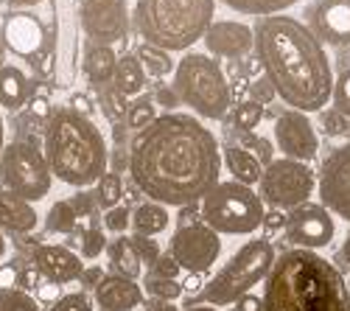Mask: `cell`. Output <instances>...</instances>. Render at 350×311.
Instances as JSON below:
<instances>
[{
  "mask_svg": "<svg viewBox=\"0 0 350 311\" xmlns=\"http://www.w3.org/2000/svg\"><path fill=\"white\" fill-rule=\"evenodd\" d=\"M109 264H112L115 275H124L129 280H135L140 275V258L132 247V239H118L109 244Z\"/></svg>",
  "mask_w": 350,
  "mask_h": 311,
  "instance_id": "27",
  "label": "cell"
},
{
  "mask_svg": "<svg viewBox=\"0 0 350 311\" xmlns=\"http://www.w3.org/2000/svg\"><path fill=\"white\" fill-rule=\"evenodd\" d=\"M132 224V211L129 208H112V211H104V228L109 233H124Z\"/></svg>",
  "mask_w": 350,
  "mask_h": 311,
  "instance_id": "42",
  "label": "cell"
},
{
  "mask_svg": "<svg viewBox=\"0 0 350 311\" xmlns=\"http://www.w3.org/2000/svg\"><path fill=\"white\" fill-rule=\"evenodd\" d=\"M48 311H93V306L84 292H70V295H62L59 300H53Z\"/></svg>",
  "mask_w": 350,
  "mask_h": 311,
  "instance_id": "41",
  "label": "cell"
},
{
  "mask_svg": "<svg viewBox=\"0 0 350 311\" xmlns=\"http://www.w3.org/2000/svg\"><path fill=\"white\" fill-rule=\"evenodd\" d=\"M224 163H227V172L236 177V182H241V185L260 182V174H264L260 163L247 149H241L239 144H227L224 146Z\"/></svg>",
  "mask_w": 350,
  "mask_h": 311,
  "instance_id": "24",
  "label": "cell"
},
{
  "mask_svg": "<svg viewBox=\"0 0 350 311\" xmlns=\"http://www.w3.org/2000/svg\"><path fill=\"white\" fill-rule=\"evenodd\" d=\"M115 65H118V56L109 45H98V42H90L84 51V76L90 79L96 87H109L112 84V76H115Z\"/></svg>",
  "mask_w": 350,
  "mask_h": 311,
  "instance_id": "22",
  "label": "cell"
},
{
  "mask_svg": "<svg viewBox=\"0 0 350 311\" xmlns=\"http://www.w3.org/2000/svg\"><path fill=\"white\" fill-rule=\"evenodd\" d=\"M174 90L202 118L221 121L230 109V84L216 59L205 53H188L174 70Z\"/></svg>",
  "mask_w": 350,
  "mask_h": 311,
  "instance_id": "7",
  "label": "cell"
},
{
  "mask_svg": "<svg viewBox=\"0 0 350 311\" xmlns=\"http://www.w3.org/2000/svg\"><path fill=\"white\" fill-rule=\"evenodd\" d=\"M79 20L84 34L98 45L121 42L129 34V9L126 0H81Z\"/></svg>",
  "mask_w": 350,
  "mask_h": 311,
  "instance_id": "12",
  "label": "cell"
},
{
  "mask_svg": "<svg viewBox=\"0 0 350 311\" xmlns=\"http://www.w3.org/2000/svg\"><path fill=\"white\" fill-rule=\"evenodd\" d=\"M260 118H264V107L250 98V101H241L236 107V112H232V126L239 132H252L260 124Z\"/></svg>",
  "mask_w": 350,
  "mask_h": 311,
  "instance_id": "33",
  "label": "cell"
},
{
  "mask_svg": "<svg viewBox=\"0 0 350 311\" xmlns=\"http://www.w3.org/2000/svg\"><path fill=\"white\" fill-rule=\"evenodd\" d=\"M168 252L180 264V269H188L191 275H202L216 264L221 252V241H219V233L211 230L205 221H193L177 228V233L171 236Z\"/></svg>",
  "mask_w": 350,
  "mask_h": 311,
  "instance_id": "11",
  "label": "cell"
},
{
  "mask_svg": "<svg viewBox=\"0 0 350 311\" xmlns=\"http://www.w3.org/2000/svg\"><path fill=\"white\" fill-rule=\"evenodd\" d=\"M37 228V211L31 208V202L20 200L12 191H0V230L9 233H31Z\"/></svg>",
  "mask_w": 350,
  "mask_h": 311,
  "instance_id": "21",
  "label": "cell"
},
{
  "mask_svg": "<svg viewBox=\"0 0 350 311\" xmlns=\"http://www.w3.org/2000/svg\"><path fill=\"white\" fill-rule=\"evenodd\" d=\"M221 3H227L230 9H236V12H244V14H267V17H272L275 12H283L288 6H295L297 0H221Z\"/></svg>",
  "mask_w": 350,
  "mask_h": 311,
  "instance_id": "30",
  "label": "cell"
},
{
  "mask_svg": "<svg viewBox=\"0 0 350 311\" xmlns=\"http://www.w3.org/2000/svg\"><path fill=\"white\" fill-rule=\"evenodd\" d=\"M275 140L283 149V154L297 163L314 160L317 149H319V137H317L311 121L306 118V112H297V109H288L275 118Z\"/></svg>",
  "mask_w": 350,
  "mask_h": 311,
  "instance_id": "16",
  "label": "cell"
},
{
  "mask_svg": "<svg viewBox=\"0 0 350 311\" xmlns=\"http://www.w3.org/2000/svg\"><path fill=\"white\" fill-rule=\"evenodd\" d=\"M185 311H219L216 306H188Z\"/></svg>",
  "mask_w": 350,
  "mask_h": 311,
  "instance_id": "58",
  "label": "cell"
},
{
  "mask_svg": "<svg viewBox=\"0 0 350 311\" xmlns=\"http://www.w3.org/2000/svg\"><path fill=\"white\" fill-rule=\"evenodd\" d=\"M101 278H104V272H101L98 267H90V269H84V272H81L79 280H81V286H84V289H96V286L101 284Z\"/></svg>",
  "mask_w": 350,
  "mask_h": 311,
  "instance_id": "50",
  "label": "cell"
},
{
  "mask_svg": "<svg viewBox=\"0 0 350 311\" xmlns=\"http://www.w3.org/2000/svg\"><path fill=\"white\" fill-rule=\"evenodd\" d=\"M3 42L17 56H25V59L34 62V65H37V56L48 45L42 23L34 14H25V12H17V14H12L6 20V25H3Z\"/></svg>",
  "mask_w": 350,
  "mask_h": 311,
  "instance_id": "18",
  "label": "cell"
},
{
  "mask_svg": "<svg viewBox=\"0 0 350 311\" xmlns=\"http://www.w3.org/2000/svg\"><path fill=\"white\" fill-rule=\"evenodd\" d=\"M205 45L211 53L224 56V59H236L255 48V34L252 28L244 23H232V20H219L208 28Z\"/></svg>",
  "mask_w": 350,
  "mask_h": 311,
  "instance_id": "19",
  "label": "cell"
},
{
  "mask_svg": "<svg viewBox=\"0 0 350 311\" xmlns=\"http://www.w3.org/2000/svg\"><path fill=\"white\" fill-rule=\"evenodd\" d=\"M306 17L311 34L319 42L336 48L350 45V0H314Z\"/></svg>",
  "mask_w": 350,
  "mask_h": 311,
  "instance_id": "15",
  "label": "cell"
},
{
  "mask_svg": "<svg viewBox=\"0 0 350 311\" xmlns=\"http://www.w3.org/2000/svg\"><path fill=\"white\" fill-rule=\"evenodd\" d=\"M154 104H163V107H177V104H183L180 101V96H177V90L174 87H160L157 93H154Z\"/></svg>",
  "mask_w": 350,
  "mask_h": 311,
  "instance_id": "47",
  "label": "cell"
},
{
  "mask_svg": "<svg viewBox=\"0 0 350 311\" xmlns=\"http://www.w3.org/2000/svg\"><path fill=\"white\" fill-rule=\"evenodd\" d=\"M90 101H87V96H73V112H79V116L90 118Z\"/></svg>",
  "mask_w": 350,
  "mask_h": 311,
  "instance_id": "52",
  "label": "cell"
},
{
  "mask_svg": "<svg viewBox=\"0 0 350 311\" xmlns=\"http://www.w3.org/2000/svg\"><path fill=\"white\" fill-rule=\"evenodd\" d=\"M3 146H6L3 144V116H0V154H3Z\"/></svg>",
  "mask_w": 350,
  "mask_h": 311,
  "instance_id": "59",
  "label": "cell"
},
{
  "mask_svg": "<svg viewBox=\"0 0 350 311\" xmlns=\"http://www.w3.org/2000/svg\"><path fill=\"white\" fill-rule=\"evenodd\" d=\"M334 109L342 112L345 118H350V68H342V73L334 79Z\"/></svg>",
  "mask_w": 350,
  "mask_h": 311,
  "instance_id": "36",
  "label": "cell"
},
{
  "mask_svg": "<svg viewBox=\"0 0 350 311\" xmlns=\"http://www.w3.org/2000/svg\"><path fill=\"white\" fill-rule=\"evenodd\" d=\"M96 303L104 311H132L143 303V289L124 275H104L96 286Z\"/></svg>",
  "mask_w": 350,
  "mask_h": 311,
  "instance_id": "20",
  "label": "cell"
},
{
  "mask_svg": "<svg viewBox=\"0 0 350 311\" xmlns=\"http://www.w3.org/2000/svg\"><path fill=\"white\" fill-rule=\"evenodd\" d=\"M17 280H20V272L14 267H0V292L14 289Z\"/></svg>",
  "mask_w": 350,
  "mask_h": 311,
  "instance_id": "49",
  "label": "cell"
},
{
  "mask_svg": "<svg viewBox=\"0 0 350 311\" xmlns=\"http://www.w3.org/2000/svg\"><path fill=\"white\" fill-rule=\"evenodd\" d=\"M342 258H345V264L350 267V233H347V239H345V244H342Z\"/></svg>",
  "mask_w": 350,
  "mask_h": 311,
  "instance_id": "56",
  "label": "cell"
},
{
  "mask_svg": "<svg viewBox=\"0 0 350 311\" xmlns=\"http://www.w3.org/2000/svg\"><path fill=\"white\" fill-rule=\"evenodd\" d=\"M283 230H286V239L297 249H311V252L319 247H328L336 233L331 211L323 205H314V202H306L295 211H288Z\"/></svg>",
  "mask_w": 350,
  "mask_h": 311,
  "instance_id": "13",
  "label": "cell"
},
{
  "mask_svg": "<svg viewBox=\"0 0 350 311\" xmlns=\"http://www.w3.org/2000/svg\"><path fill=\"white\" fill-rule=\"evenodd\" d=\"M0 180H3L6 191H12L20 200L40 202L51 191L53 174L42 149H37L31 140H12L0 154Z\"/></svg>",
  "mask_w": 350,
  "mask_h": 311,
  "instance_id": "9",
  "label": "cell"
},
{
  "mask_svg": "<svg viewBox=\"0 0 350 311\" xmlns=\"http://www.w3.org/2000/svg\"><path fill=\"white\" fill-rule=\"evenodd\" d=\"M319 200L323 208L350 221V144L334 149L319 168Z\"/></svg>",
  "mask_w": 350,
  "mask_h": 311,
  "instance_id": "14",
  "label": "cell"
},
{
  "mask_svg": "<svg viewBox=\"0 0 350 311\" xmlns=\"http://www.w3.org/2000/svg\"><path fill=\"white\" fill-rule=\"evenodd\" d=\"M264 200L250 188L236 180L216 182L208 196L202 200V221L216 233L227 236H244L255 233L264 224Z\"/></svg>",
  "mask_w": 350,
  "mask_h": 311,
  "instance_id": "8",
  "label": "cell"
},
{
  "mask_svg": "<svg viewBox=\"0 0 350 311\" xmlns=\"http://www.w3.org/2000/svg\"><path fill=\"white\" fill-rule=\"evenodd\" d=\"M255 51L275 93L297 112H319L334 96L331 59L311 28L288 14L258 17Z\"/></svg>",
  "mask_w": 350,
  "mask_h": 311,
  "instance_id": "2",
  "label": "cell"
},
{
  "mask_svg": "<svg viewBox=\"0 0 350 311\" xmlns=\"http://www.w3.org/2000/svg\"><path fill=\"white\" fill-rule=\"evenodd\" d=\"M137 59H140V65H143V70L149 73V76H154V79H163V76H168L171 73V53L168 51H163V48H154V45H140L137 48Z\"/></svg>",
  "mask_w": 350,
  "mask_h": 311,
  "instance_id": "28",
  "label": "cell"
},
{
  "mask_svg": "<svg viewBox=\"0 0 350 311\" xmlns=\"http://www.w3.org/2000/svg\"><path fill=\"white\" fill-rule=\"evenodd\" d=\"M12 6H37V3H42V0H9Z\"/></svg>",
  "mask_w": 350,
  "mask_h": 311,
  "instance_id": "57",
  "label": "cell"
},
{
  "mask_svg": "<svg viewBox=\"0 0 350 311\" xmlns=\"http://www.w3.org/2000/svg\"><path fill=\"white\" fill-rule=\"evenodd\" d=\"M216 135L193 116L168 112L137 132L129 152L135 185L160 205H196L219 182Z\"/></svg>",
  "mask_w": 350,
  "mask_h": 311,
  "instance_id": "1",
  "label": "cell"
},
{
  "mask_svg": "<svg viewBox=\"0 0 350 311\" xmlns=\"http://www.w3.org/2000/svg\"><path fill=\"white\" fill-rule=\"evenodd\" d=\"M216 0H137V25L146 42L163 51H185L213 25Z\"/></svg>",
  "mask_w": 350,
  "mask_h": 311,
  "instance_id": "5",
  "label": "cell"
},
{
  "mask_svg": "<svg viewBox=\"0 0 350 311\" xmlns=\"http://www.w3.org/2000/svg\"><path fill=\"white\" fill-rule=\"evenodd\" d=\"M81 256L84 258H98L101 252H104V247H107V239H104V230L101 228H93L90 230H81Z\"/></svg>",
  "mask_w": 350,
  "mask_h": 311,
  "instance_id": "38",
  "label": "cell"
},
{
  "mask_svg": "<svg viewBox=\"0 0 350 311\" xmlns=\"http://www.w3.org/2000/svg\"><path fill=\"white\" fill-rule=\"evenodd\" d=\"M241 149H252L250 154L260 163V165H269L272 163V144L267 137H258V135H252V132H244V137H241V144H239Z\"/></svg>",
  "mask_w": 350,
  "mask_h": 311,
  "instance_id": "37",
  "label": "cell"
},
{
  "mask_svg": "<svg viewBox=\"0 0 350 311\" xmlns=\"http://www.w3.org/2000/svg\"><path fill=\"white\" fill-rule=\"evenodd\" d=\"M6 256V239H3V233H0V258Z\"/></svg>",
  "mask_w": 350,
  "mask_h": 311,
  "instance_id": "60",
  "label": "cell"
},
{
  "mask_svg": "<svg viewBox=\"0 0 350 311\" xmlns=\"http://www.w3.org/2000/svg\"><path fill=\"white\" fill-rule=\"evenodd\" d=\"M28 98H31V81H28V76L14 65L0 68V107L17 112L28 104Z\"/></svg>",
  "mask_w": 350,
  "mask_h": 311,
  "instance_id": "23",
  "label": "cell"
},
{
  "mask_svg": "<svg viewBox=\"0 0 350 311\" xmlns=\"http://www.w3.org/2000/svg\"><path fill=\"white\" fill-rule=\"evenodd\" d=\"M45 160L53 177L87 188L107 174L109 152L98 126L73 109H56L45 124Z\"/></svg>",
  "mask_w": 350,
  "mask_h": 311,
  "instance_id": "4",
  "label": "cell"
},
{
  "mask_svg": "<svg viewBox=\"0 0 350 311\" xmlns=\"http://www.w3.org/2000/svg\"><path fill=\"white\" fill-rule=\"evenodd\" d=\"M149 275L163 278V280H177V275H180V264L174 261L171 252H165V256H160V258H157V264L152 267V272H149Z\"/></svg>",
  "mask_w": 350,
  "mask_h": 311,
  "instance_id": "45",
  "label": "cell"
},
{
  "mask_svg": "<svg viewBox=\"0 0 350 311\" xmlns=\"http://www.w3.org/2000/svg\"><path fill=\"white\" fill-rule=\"evenodd\" d=\"M132 247H135V252H137L140 264H149V267H154V264H157V258H160V247H157V241H154V239L135 236V239H132Z\"/></svg>",
  "mask_w": 350,
  "mask_h": 311,
  "instance_id": "43",
  "label": "cell"
},
{
  "mask_svg": "<svg viewBox=\"0 0 350 311\" xmlns=\"http://www.w3.org/2000/svg\"><path fill=\"white\" fill-rule=\"evenodd\" d=\"M31 112H34V116H40V118H51L53 116L45 98H31Z\"/></svg>",
  "mask_w": 350,
  "mask_h": 311,
  "instance_id": "51",
  "label": "cell"
},
{
  "mask_svg": "<svg viewBox=\"0 0 350 311\" xmlns=\"http://www.w3.org/2000/svg\"><path fill=\"white\" fill-rule=\"evenodd\" d=\"M70 205H73L76 216H93V213H96V208H98V202H96V193H93V191L76 193L73 200H70Z\"/></svg>",
  "mask_w": 350,
  "mask_h": 311,
  "instance_id": "46",
  "label": "cell"
},
{
  "mask_svg": "<svg viewBox=\"0 0 350 311\" xmlns=\"http://www.w3.org/2000/svg\"><path fill=\"white\" fill-rule=\"evenodd\" d=\"M146 311H180V308L171 306V303H165V300H152L149 306H146Z\"/></svg>",
  "mask_w": 350,
  "mask_h": 311,
  "instance_id": "53",
  "label": "cell"
},
{
  "mask_svg": "<svg viewBox=\"0 0 350 311\" xmlns=\"http://www.w3.org/2000/svg\"><path fill=\"white\" fill-rule=\"evenodd\" d=\"M0 311H40V306L23 289H6L0 292Z\"/></svg>",
  "mask_w": 350,
  "mask_h": 311,
  "instance_id": "35",
  "label": "cell"
},
{
  "mask_svg": "<svg viewBox=\"0 0 350 311\" xmlns=\"http://www.w3.org/2000/svg\"><path fill=\"white\" fill-rule=\"evenodd\" d=\"M37 275H40L37 269H34V272H23V275H20V284H23L25 289H34V286H37Z\"/></svg>",
  "mask_w": 350,
  "mask_h": 311,
  "instance_id": "54",
  "label": "cell"
},
{
  "mask_svg": "<svg viewBox=\"0 0 350 311\" xmlns=\"http://www.w3.org/2000/svg\"><path fill=\"white\" fill-rule=\"evenodd\" d=\"M319 126H323V132L328 137H339V135L350 132V118H345L342 112H336V109H328V112L319 116Z\"/></svg>",
  "mask_w": 350,
  "mask_h": 311,
  "instance_id": "40",
  "label": "cell"
},
{
  "mask_svg": "<svg viewBox=\"0 0 350 311\" xmlns=\"http://www.w3.org/2000/svg\"><path fill=\"white\" fill-rule=\"evenodd\" d=\"M260 311H350L342 272L311 249H286L264 286Z\"/></svg>",
  "mask_w": 350,
  "mask_h": 311,
  "instance_id": "3",
  "label": "cell"
},
{
  "mask_svg": "<svg viewBox=\"0 0 350 311\" xmlns=\"http://www.w3.org/2000/svg\"><path fill=\"white\" fill-rule=\"evenodd\" d=\"M146 292H149L154 300L174 303L183 295V284H177V280H163V278H154V275H146Z\"/></svg>",
  "mask_w": 350,
  "mask_h": 311,
  "instance_id": "34",
  "label": "cell"
},
{
  "mask_svg": "<svg viewBox=\"0 0 350 311\" xmlns=\"http://www.w3.org/2000/svg\"><path fill=\"white\" fill-rule=\"evenodd\" d=\"M157 121V109H154V98L152 96H143L137 98L129 109H126V126L135 132H143L146 126H152Z\"/></svg>",
  "mask_w": 350,
  "mask_h": 311,
  "instance_id": "31",
  "label": "cell"
},
{
  "mask_svg": "<svg viewBox=\"0 0 350 311\" xmlns=\"http://www.w3.org/2000/svg\"><path fill=\"white\" fill-rule=\"evenodd\" d=\"M260 306H264V300L255 297V295H244L236 300V306H232L230 311H260Z\"/></svg>",
  "mask_w": 350,
  "mask_h": 311,
  "instance_id": "48",
  "label": "cell"
},
{
  "mask_svg": "<svg viewBox=\"0 0 350 311\" xmlns=\"http://www.w3.org/2000/svg\"><path fill=\"white\" fill-rule=\"evenodd\" d=\"M250 93H252V101H255V104H260V107L269 104V101L278 96V93H275V84H272L267 76L255 79V81L250 84Z\"/></svg>",
  "mask_w": 350,
  "mask_h": 311,
  "instance_id": "44",
  "label": "cell"
},
{
  "mask_svg": "<svg viewBox=\"0 0 350 311\" xmlns=\"http://www.w3.org/2000/svg\"><path fill=\"white\" fill-rule=\"evenodd\" d=\"M76 221H79V216L70 202H56V205H51V211L45 216V228L51 233H73Z\"/></svg>",
  "mask_w": 350,
  "mask_h": 311,
  "instance_id": "32",
  "label": "cell"
},
{
  "mask_svg": "<svg viewBox=\"0 0 350 311\" xmlns=\"http://www.w3.org/2000/svg\"><path fill=\"white\" fill-rule=\"evenodd\" d=\"M93 193H96V202H98L101 211L118 208L121 196H124V180H121V174H115V172L104 174V177L96 182V191H93Z\"/></svg>",
  "mask_w": 350,
  "mask_h": 311,
  "instance_id": "29",
  "label": "cell"
},
{
  "mask_svg": "<svg viewBox=\"0 0 350 311\" xmlns=\"http://www.w3.org/2000/svg\"><path fill=\"white\" fill-rule=\"evenodd\" d=\"M132 228H135V236L152 239L168 228V211L160 202H143L132 211Z\"/></svg>",
  "mask_w": 350,
  "mask_h": 311,
  "instance_id": "26",
  "label": "cell"
},
{
  "mask_svg": "<svg viewBox=\"0 0 350 311\" xmlns=\"http://www.w3.org/2000/svg\"><path fill=\"white\" fill-rule=\"evenodd\" d=\"M109 87H112V84H109ZM109 87L101 90V109H104V116H107L112 124H118L121 116L126 118V104H121L124 96H118V93L109 90Z\"/></svg>",
  "mask_w": 350,
  "mask_h": 311,
  "instance_id": "39",
  "label": "cell"
},
{
  "mask_svg": "<svg viewBox=\"0 0 350 311\" xmlns=\"http://www.w3.org/2000/svg\"><path fill=\"white\" fill-rule=\"evenodd\" d=\"M317 177L308 163L297 160H272L260 174V200L275 211H295L308 202Z\"/></svg>",
  "mask_w": 350,
  "mask_h": 311,
  "instance_id": "10",
  "label": "cell"
},
{
  "mask_svg": "<svg viewBox=\"0 0 350 311\" xmlns=\"http://www.w3.org/2000/svg\"><path fill=\"white\" fill-rule=\"evenodd\" d=\"M115 144H118L121 149L126 146V124H121V121L115 124Z\"/></svg>",
  "mask_w": 350,
  "mask_h": 311,
  "instance_id": "55",
  "label": "cell"
},
{
  "mask_svg": "<svg viewBox=\"0 0 350 311\" xmlns=\"http://www.w3.org/2000/svg\"><path fill=\"white\" fill-rule=\"evenodd\" d=\"M272 267H275L272 244L267 239H252L208 280L205 289H202V295H199V300H205L208 306L236 303L239 297L250 295L252 286H258L260 280H267ZM199 300L193 306H199Z\"/></svg>",
  "mask_w": 350,
  "mask_h": 311,
  "instance_id": "6",
  "label": "cell"
},
{
  "mask_svg": "<svg viewBox=\"0 0 350 311\" xmlns=\"http://www.w3.org/2000/svg\"><path fill=\"white\" fill-rule=\"evenodd\" d=\"M146 84V70L140 65V59L135 53H126L118 59V65H115V76H112V90L118 96H135L143 90Z\"/></svg>",
  "mask_w": 350,
  "mask_h": 311,
  "instance_id": "25",
  "label": "cell"
},
{
  "mask_svg": "<svg viewBox=\"0 0 350 311\" xmlns=\"http://www.w3.org/2000/svg\"><path fill=\"white\" fill-rule=\"evenodd\" d=\"M31 261H34V269L45 280L56 284V286L73 284V280H79L81 272H84V267H81L76 252H70L68 247H59V244H40V247H34Z\"/></svg>",
  "mask_w": 350,
  "mask_h": 311,
  "instance_id": "17",
  "label": "cell"
}]
</instances>
